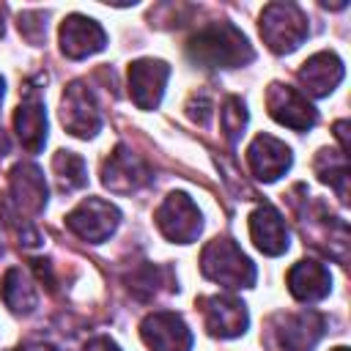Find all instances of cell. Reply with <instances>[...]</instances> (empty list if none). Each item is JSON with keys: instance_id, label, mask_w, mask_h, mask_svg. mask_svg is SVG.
<instances>
[{"instance_id": "24", "label": "cell", "mask_w": 351, "mask_h": 351, "mask_svg": "<svg viewBox=\"0 0 351 351\" xmlns=\"http://www.w3.org/2000/svg\"><path fill=\"white\" fill-rule=\"evenodd\" d=\"M159 277H162V269L159 266H140L132 277H129V291L137 296V299H151L156 291H159Z\"/></svg>"}, {"instance_id": "20", "label": "cell", "mask_w": 351, "mask_h": 351, "mask_svg": "<svg viewBox=\"0 0 351 351\" xmlns=\"http://www.w3.org/2000/svg\"><path fill=\"white\" fill-rule=\"evenodd\" d=\"M3 302L14 310V313H30L36 304H38V293H36V285L30 280V274L19 266L8 269L5 277H3Z\"/></svg>"}, {"instance_id": "8", "label": "cell", "mask_w": 351, "mask_h": 351, "mask_svg": "<svg viewBox=\"0 0 351 351\" xmlns=\"http://www.w3.org/2000/svg\"><path fill=\"white\" fill-rule=\"evenodd\" d=\"M151 181V167L132 154L126 145H118L101 165V184L115 195H132Z\"/></svg>"}, {"instance_id": "2", "label": "cell", "mask_w": 351, "mask_h": 351, "mask_svg": "<svg viewBox=\"0 0 351 351\" xmlns=\"http://www.w3.org/2000/svg\"><path fill=\"white\" fill-rule=\"evenodd\" d=\"M200 271H203V277H208L211 282H219L225 288H252L255 285V263L228 236H217L203 247Z\"/></svg>"}, {"instance_id": "12", "label": "cell", "mask_w": 351, "mask_h": 351, "mask_svg": "<svg viewBox=\"0 0 351 351\" xmlns=\"http://www.w3.org/2000/svg\"><path fill=\"white\" fill-rule=\"evenodd\" d=\"M326 329V321L315 310L285 313L274 318V335L282 351H310Z\"/></svg>"}, {"instance_id": "6", "label": "cell", "mask_w": 351, "mask_h": 351, "mask_svg": "<svg viewBox=\"0 0 351 351\" xmlns=\"http://www.w3.org/2000/svg\"><path fill=\"white\" fill-rule=\"evenodd\" d=\"M60 121L66 126V132H71L74 137H93L99 129H101V112H99V104L93 99V90L85 85V82H71L66 90H63V99H60Z\"/></svg>"}, {"instance_id": "22", "label": "cell", "mask_w": 351, "mask_h": 351, "mask_svg": "<svg viewBox=\"0 0 351 351\" xmlns=\"http://www.w3.org/2000/svg\"><path fill=\"white\" fill-rule=\"evenodd\" d=\"M52 173L58 178V186L63 192L71 189H82L88 184V170H85V159L74 151H58L52 156Z\"/></svg>"}, {"instance_id": "25", "label": "cell", "mask_w": 351, "mask_h": 351, "mask_svg": "<svg viewBox=\"0 0 351 351\" xmlns=\"http://www.w3.org/2000/svg\"><path fill=\"white\" fill-rule=\"evenodd\" d=\"M47 14H41V11H25L22 16H19V33L30 41V44H38L44 36H47Z\"/></svg>"}, {"instance_id": "13", "label": "cell", "mask_w": 351, "mask_h": 351, "mask_svg": "<svg viewBox=\"0 0 351 351\" xmlns=\"http://www.w3.org/2000/svg\"><path fill=\"white\" fill-rule=\"evenodd\" d=\"M107 47L104 27L82 14H69L60 22V52L71 60H82L88 55H96Z\"/></svg>"}, {"instance_id": "19", "label": "cell", "mask_w": 351, "mask_h": 351, "mask_svg": "<svg viewBox=\"0 0 351 351\" xmlns=\"http://www.w3.org/2000/svg\"><path fill=\"white\" fill-rule=\"evenodd\" d=\"M288 291L299 302H321L332 291V274L318 261H299L288 271Z\"/></svg>"}, {"instance_id": "26", "label": "cell", "mask_w": 351, "mask_h": 351, "mask_svg": "<svg viewBox=\"0 0 351 351\" xmlns=\"http://www.w3.org/2000/svg\"><path fill=\"white\" fill-rule=\"evenodd\" d=\"M85 351H121V346H118L115 340H110V337H104V335H99V337H93V340H88V346H85Z\"/></svg>"}, {"instance_id": "9", "label": "cell", "mask_w": 351, "mask_h": 351, "mask_svg": "<svg viewBox=\"0 0 351 351\" xmlns=\"http://www.w3.org/2000/svg\"><path fill=\"white\" fill-rule=\"evenodd\" d=\"M140 337L151 351H192V332L178 313H151L140 324Z\"/></svg>"}, {"instance_id": "11", "label": "cell", "mask_w": 351, "mask_h": 351, "mask_svg": "<svg viewBox=\"0 0 351 351\" xmlns=\"http://www.w3.org/2000/svg\"><path fill=\"white\" fill-rule=\"evenodd\" d=\"M170 77V66L159 58H140L129 66V96L140 110H156L165 85Z\"/></svg>"}, {"instance_id": "14", "label": "cell", "mask_w": 351, "mask_h": 351, "mask_svg": "<svg viewBox=\"0 0 351 351\" xmlns=\"http://www.w3.org/2000/svg\"><path fill=\"white\" fill-rule=\"evenodd\" d=\"M291 162H293L291 148L271 134H258L247 148V165H250L252 176L258 181H266V184L285 176Z\"/></svg>"}, {"instance_id": "7", "label": "cell", "mask_w": 351, "mask_h": 351, "mask_svg": "<svg viewBox=\"0 0 351 351\" xmlns=\"http://www.w3.org/2000/svg\"><path fill=\"white\" fill-rule=\"evenodd\" d=\"M266 107H269V115L293 129V132H307L315 126L318 121V112L315 107L307 101V96L291 85H282V82H271L269 90H266Z\"/></svg>"}, {"instance_id": "3", "label": "cell", "mask_w": 351, "mask_h": 351, "mask_svg": "<svg viewBox=\"0 0 351 351\" xmlns=\"http://www.w3.org/2000/svg\"><path fill=\"white\" fill-rule=\"evenodd\" d=\"M261 38L274 55H288L307 38V16L296 3H269L261 11Z\"/></svg>"}, {"instance_id": "1", "label": "cell", "mask_w": 351, "mask_h": 351, "mask_svg": "<svg viewBox=\"0 0 351 351\" xmlns=\"http://www.w3.org/2000/svg\"><path fill=\"white\" fill-rule=\"evenodd\" d=\"M186 58L203 69H239L247 66L255 52L233 22H211L186 41Z\"/></svg>"}, {"instance_id": "23", "label": "cell", "mask_w": 351, "mask_h": 351, "mask_svg": "<svg viewBox=\"0 0 351 351\" xmlns=\"http://www.w3.org/2000/svg\"><path fill=\"white\" fill-rule=\"evenodd\" d=\"M219 121H222V132H225V137H228L230 143H236V140L241 137L244 126H247V107H244V101H241L239 96H228L225 104H222V115H219Z\"/></svg>"}, {"instance_id": "18", "label": "cell", "mask_w": 351, "mask_h": 351, "mask_svg": "<svg viewBox=\"0 0 351 351\" xmlns=\"http://www.w3.org/2000/svg\"><path fill=\"white\" fill-rule=\"evenodd\" d=\"M14 129L16 137L22 143V148L27 154H38L47 143V112L44 104L38 99V93L33 88L25 90V99L19 101L16 112H14Z\"/></svg>"}, {"instance_id": "27", "label": "cell", "mask_w": 351, "mask_h": 351, "mask_svg": "<svg viewBox=\"0 0 351 351\" xmlns=\"http://www.w3.org/2000/svg\"><path fill=\"white\" fill-rule=\"evenodd\" d=\"M346 132H348V121H337V123H335V134H337V140H340V154L348 151V137H346Z\"/></svg>"}, {"instance_id": "5", "label": "cell", "mask_w": 351, "mask_h": 351, "mask_svg": "<svg viewBox=\"0 0 351 351\" xmlns=\"http://www.w3.org/2000/svg\"><path fill=\"white\" fill-rule=\"evenodd\" d=\"M121 222V211L101 197H85L74 211L66 214V228L82 241L101 244L107 241Z\"/></svg>"}, {"instance_id": "10", "label": "cell", "mask_w": 351, "mask_h": 351, "mask_svg": "<svg viewBox=\"0 0 351 351\" xmlns=\"http://www.w3.org/2000/svg\"><path fill=\"white\" fill-rule=\"evenodd\" d=\"M200 310H203V324L214 337H239L247 332L250 324L247 304L230 293H214L200 299Z\"/></svg>"}, {"instance_id": "15", "label": "cell", "mask_w": 351, "mask_h": 351, "mask_svg": "<svg viewBox=\"0 0 351 351\" xmlns=\"http://www.w3.org/2000/svg\"><path fill=\"white\" fill-rule=\"evenodd\" d=\"M11 200L22 214H41L47 206V181L33 162H19L8 178Z\"/></svg>"}, {"instance_id": "30", "label": "cell", "mask_w": 351, "mask_h": 351, "mask_svg": "<svg viewBox=\"0 0 351 351\" xmlns=\"http://www.w3.org/2000/svg\"><path fill=\"white\" fill-rule=\"evenodd\" d=\"M332 351H348V348H346V346H337V348H332Z\"/></svg>"}, {"instance_id": "21", "label": "cell", "mask_w": 351, "mask_h": 351, "mask_svg": "<svg viewBox=\"0 0 351 351\" xmlns=\"http://www.w3.org/2000/svg\"><path fill=\"white\" fill-rule=\"evenodd\" d=\"M315 173L324 184H332L337 189L340 200L348 197V159H346V154L321 148L315 156Z\"/></svg>"}, {"instance_id": "29", "label": "cell", "mask_w": 351, "mask_h": 351, "mask_svg": "<svg viewBox=\"0 0 351 351\" xmlns=\"http://www.w3.org/2000/svg\"><path fill=\"white\" fill-rule=\"evenodd\" d=\"M3 96H5V80L0 77V104H3Z\"/></svg>"}, {"instance_id": "17", "label": "cell", "mask_w": 351, "mask_h": 351, "mask_svg": "<svg viewBox=\"0 0 351 351\" xmlns=\"http://www.w3.org/2000/svg\"><path fill=\"white\" fill-rule=\"evenodd\" d=\"M343 74H346L343 60H340L335 52H315L313 58H307V60L299 66V74H296V77H299L302 88H304L310 96L321 99V96H329V93L340 85Z\"/></svg>"}, {"instance_id": "4", "label": "cell", "mask_w": 351, "mask_h": 351, "mask_svg": "<svg viewBox=\"0 0 351 351\" xmlns=\"http://www.w3.org/2000/svg\"><path fill=\"white\" fill-rule=\"evenodd\" d=\"M156 228L176 244H192L203 230V214L186 192H170L154 214Z\"/></svg>"}, {"instance_id": "28", "label": "cell", "mask_w": 351, "mask_h": 351, "mask_svg": "<svg viewBox=\"0 0 351 351\" xmlns=\"http://www.w3.org/2000/svg\"><path fill=\"white\" fill-rule=\"evenodd\" d=\"M11 351H58V348H52V346H47V343H25V346H16V348H11Z\"/></svg>"}, {"instance_id": "16", "label": "cell", "mask_w": 351, "mask_h": 351, "mask_svg": "<svg viewBox=\"0 0 351 351\" xmlns=\"http://www.w3.org/2000/svg\"><path fill=\"white\" fill-rule=\"evenodd\" d=\"M250 236H252L255 247L263 255H271V258L274 255H282L288 250V244H291V233L285 228L282 214L274 206H269V203L258 206L250 214Z\"/></svg>"}]
</instances>
